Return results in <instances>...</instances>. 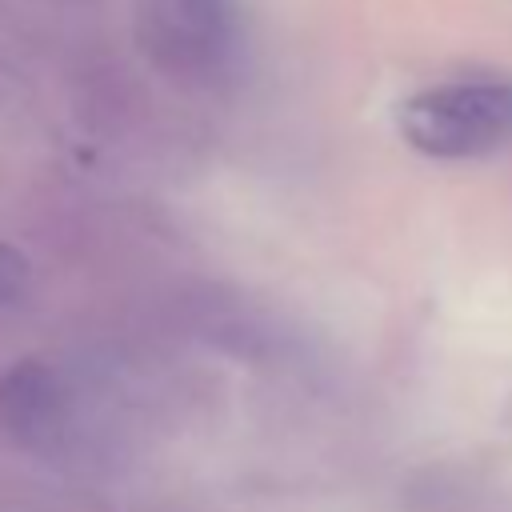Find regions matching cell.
I'll use <instances>...</instances> for the list:
<instances>
[{
	"label": "cell",
	"instance_id": "6da1fadb",
	"mask_svg": "<svg viewBox=\"0 0 512 512\" xmlns=\"http://www.w3.org/2000/svg\"><path fill=\"white\" fill-rule=\"evenodd\" d=\"M404 144L432 160H480L512 144V80H456L396 108Z\"/></svg>",
	"mask_w": 512,
	"mask_h": 512
},
{
	"label": "cell",
	"instance_id": "7a4b0ae2",
	"mask_svg": "<svg viewBox=\"0 0 512 512\" xmlns=\"http://www.w3.org/2000/svg\"><path fill=\"white\" fill-rule=\"evenodd\" d=\"M140 40L164 72L220 80L240 56L244 24L236 0H144Z\"/></svg>",
	"mask_w": 512,
	"mask_h": 512
},
{
	"label": "cell",
	"instance_id": "3957f363",
	"mask_svg": "<svg viewBox=\"0 0 512 512\" xmlns=\"http://www.w3.org/2000/svg\"><path fill=\"white\" fill-rule=\"evenodd\" d=\"M24 288H28V268H24L20 252L8 248V244H0V304L20 300Z\"/></svg>",
	"mask_w": 512,
	"mask_h": 512
}]
</instances>
